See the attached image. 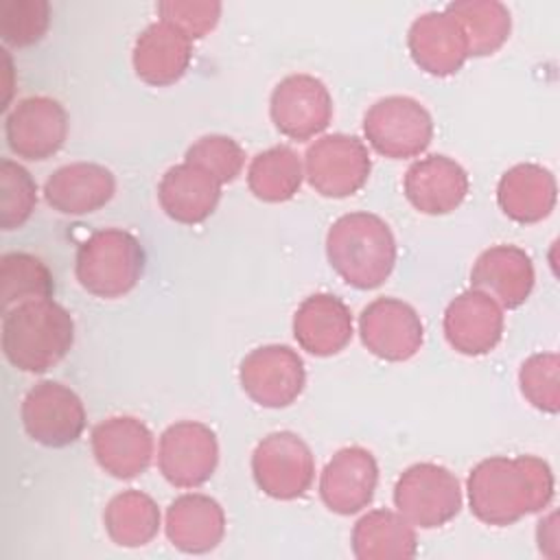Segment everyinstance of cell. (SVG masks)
Masks as SVG:
<instances>
[{"label": "cell", "instance_id": "1", "mask_svg": "<svg viewBox=\"0 0 560 560\" xmlns=\"http://www.w3.org/2000/svg\"><path fill=\"white\" fill-rule=\"evenodd\" d=\"M466 490L470 512L481 523L505 527L549 505L553 472L536 455H494L470 470Z\"/></svg>", "mask_w": 560, "mask_h": 560}, {"label": "cell", "instance_id": "2", "mask_svg": "<svg viewBox=\"0 0 560 560\" xmlns=\"http://www.w3.org/2000/svg\"><path fill=\"white\" fill-rule=\"evenodd\" d=\"M72 315L52 298L26 300L2 317V350L11 365L42 374L57 365L72 348Z\"/></svg>", "mask_w": 560, "mask_h": 560}, {"label": "cell", "instance_id": "3", "mask_svg": "<svg viewBox=\"0 0 560 560\" xmlns=\"http://www.w3.org/2000/svg\"><path fill=\"white\" fill-rule=\"evenodd\" d=\"M326 256L337 276L350 287L376 289L396 265V241L381 217L348 212L328 228Z\"/></svg>", "mask_w": 560, "mask_h": 560}, {"label": "cell", "instance_id": "4", "mask_svg": "<svg viewBox=\"0 0 560 560\" xmlns=\"http://www.w3.org/2000/svg\"><path fill=\"white\" fill-rule=\"evenodd\" d=\"M142 271L144 249L127 230H96L77 249V280L96 298L112 300L129 293L138 284Z\"/></svg>", "mask_w": 560, "mask_h": 560}, {"label": "cell", "instance_id": "5", "mask_svg": "<svg viewBox=\"0 0 560 560\" xmlns=\"http://www.w3.org/2000/svg\"><path fill=\"white\" fill-rule=\"evenodd\" d=\"M394 503L411 525L433 529L459 514L462 488L446 466L420 462L398 477L394 486Z\"/></svg>", "mask_w": 560, "mask_h": 560}, {"label": "cell", "instance_id": "6", "mask_svg": "<svg viewBox=\"0 0 560 560\" xmlns=\"http://www.w3.org/2000/svg\"><path fill=\"white\" fill-rule=\"evenodd\" d=\"M363 133L372 149L385 158H416L433 138V118L411 96H385L365 112Z\"/></svg>", "mask_w": 560, "mask_h": 560}, {"label": "cell", "instance_id": "7", "mask_svg": "<svg viewBox=\"0 0 560 560\" xmlns=\"http://www.w3.org/2000/svg\"><path fill=\"white\" fill-rule=\"evenodd\" d=\"M252 472L256 486L271 499L291 501L311 488L315 479V459L308 444L293 431L265 435L252 453Z\"/></svg>", "mask_w": 560, "mask_h": 560}, {"label": "cell", "instance_id": "8", "mask_svg": "<svg viewBox=\"0 0 560 560\" xmlns=\"http://www.w3.org/2000/svg\"><path fill=\"white\" fill-rule=\"evenodd\" d=\"M370 171L368 147L348 133L322 136L304 155V175L322 197L343 199L354 195L365 186Z\"/></svg>", "mask_w": 560, "mask_h": 560}, {"label": "cell", "instance_id": "9", "mask_svg": "<svg viewBox=\"0 0 560 560\" xmlns=\"http://www.w3.org/2000/svg\"><path fill=\"white\" fill-rule=\"evenodd\" d=\"M238 381L256 405L280 409L298 400L306 385V370L293 348L269 343L252 350L241 361Z\"/></svg>", "mask_w": 560, "mask_h": 560}, {"label": "cell", "instance_id": "10", "mask_svg": "<svg viewBox=\"0 0 560 560\" xmlns=\"http://www.w3.org/2000/svg\"><path fill=\"white\" fill-rule=\"evenodd\" d=\"M219 464L214 431L195 420H179L160 435L158 468L175 488L203 486Z\"/></svg>", "mask_w": 560, "mask_h": 560}, {"label": "cell", "instance_id": "11", "mask_svg": "<svg viewBox=\"0 0 560 560\" xmlns=\"http://www.w3.org/2000/svg\"><path fill=\"white\" fill-rule=\"evenodd\" d=\"M26 433L50 448L77 442L85 429V407L74 389L57 381H42L22 400Z\"/></svg>", "mask_w": 560, "mask_h": 560}, {"label": "cell", "instance_id": "12", "mask_svg": "<svg viewBox=\"0 0 560 560\" xmlns=\"http://www.w3.org/2000/svg\"><path fill=\"white\" fill-rule=\"evenodd\" d=\"M269 114L276 129L291 140L322 133L332 118V98L324 81L313 74H289L271 92Z\"/></svg>", "mask_w": 560, "mask_h": 560}, {"label": "cell", "instance_id": "13", "mask_svg": "<svg viewBox=\"0 0 560 560\" xmlns=\"http://www.w3.org/2000/svg\"><path fill=\"white\" fill-rule=\"evenodd\" d=\"M363 346L378 359L407 361L424 339V326L416 308L398 298H376L359 315Z\"/></svg>", "mask_w": 560, "mask_h": 560}, {"label": "cell", "instance_id": "14", "mask_svg": "<svg viewBox=\"0 0 560 560\" xmlns=\"http://www.w3.org/2000/svg\"><path fill=\"white\" fill-rule=\"evenodd\" d=\"M9 149L24 160H46L55 155L68 136V114L50 96L22 98L4 120Z\"/></svg>", "mask_w": 560, "mask_h": 560}, {"label": "cell", "instance_id": "15", "mask_svg": "<svg viewBox=\"0 0 560 560\" xmlns=\"http://www.w3.org/2000/svg\"><path fill=\"white\" fill-rule=\"evenodd\" d=\"M376 483L378 466L374 455L363 446H346L324 466L319 497L330 512L350 516L368 508L374 499Z\"/></svg>", "mask_w": 560, "mask_h": 560}, {"label": "cell", "instance_id": "16", "mask_svg": "<svg viewBox=\"0 0 560 560\" xmlns=\"http://www.w3.org/2000/svg\"><path fill=\"white\" fill-rule=\"evenodd\" d=\"M92 453L112 477L133 479L153 459V433L133 416H114L92 429Z\"/></svg>", "mask_w": 560, "mask_h": 560}, {"label": "cell", "instance_id": "17", "mask_svg": "<svg viewBox=\"0 0 560 560\" xmlns=\"http://www.w3.org/2000/svg\"><path fill=\"white\" fill-rule=\"evenodd\" d=\"M444 335L459 354H488L503 337V311L488 293L468 289L446 306Z\"/></svg>", "mask_w": 560, "mask_h": 560}, {"label": "cell", "instance_id": "18", "mask_svg": "<svg viewBox=\"0 0 560 560\" xmlns=\"http://www.w3.org/2000/svg\"><path fill=\"white\" fill-rule=\"evenodd\" d=\"M416 66L433 77L455 74L468 59V44L459 22L448 11L418 15L407 33Z\"/></svg>", "mask_w": 560, "mask_h": 560}, {"label": "cell", "instance_id": "19", "mask_svg": "<svg viewBox=\"0 0 560 560\" xmlns=\"http://www.w3.org/2000/svg\"><path fill=\"white\" fill-rule=\"evenodd\" d=\"M405 197L422 214H448L468 195V175L448 155H427L416 160L405 173Z\"/></svg>", "mask_w": 560, "mask_h": 560}, {"label": "cell", "instance_id": "20", "mask_svg": "<svg viewBox=\"0 0 560 560\" xmlns=\"http://www.w3.org/2000/svg\"><path fill=\"white\" fill-rule=\"evenodd\" d=\"M534 262L516 245H494L483 249L470 271L472 289L488 293L499 306H521L534 289Z\"/></svg>", "mask_w": 560, "mask_h": 560}, {"label": "cell", "instance_id": "21", "mask_svg": "<svg viewBox=\"0 0 560 560\" xmlns=\"http://www.w3.org/2000/svg\"><path fill=\"white\" fill-rule=\"evenodd\" d=\"M192 59V39L168 22L149 24L133 44L136 74L155 88L171 85L184 77Z\"/></svg>", "mask_w": 560, "mask_h": 560}, {"label": "cell", "instance_id": "22", "mask_svg": "<svg viewBox=\"0 0 560 560\" xmlns=\"http://www.w3.org/2000/svg\"><path fill=\"white\" fill-rule=\"evenodd\" d=\"M293 337L308 354L332 357L352 339V313L337 295H308L293 315Z\"/></svg>", "mask_w": 560, "mask_h": 560}, {"label": "cell", "instance_id": "23", "mask_svg": "<svg viewBox=\"0 0 560 560\" xmlns=\"http://www.w3.org/2000/svg\"><path fill=\"white\" fill-rule=\"evenodd\" d=\"M116 190L109 168L94 162H72L57 168L44 184L46 203L61 214H88L103 208Z\"/></svg>", "mask_w": 560, "mask_h": 560}, {"label": "cell", "instance_id": "24", "mask_svg": "<svg viewBox=\"0 0 560 560\" xmlns=\"http://www.w3.org/2000/svg\"><path fill=\"white\" fill-rule=\"evenodd\" d=\"M158 199L173 221L195 225L214 212L221 199V184L201 166L184 160L162 175Z\"/></svg>", "mask_w": 560, "mask_h": 560}, {"label": "cell", "instance_id": "25", "mask_svg": "<svg viewBox=\"0 0 560 560\" xmlns=\"http://www.w3.org/2000/svg\"><path fill=\"white\" fill-rule=\"evenodd\" d=\"M166 536L184 553H208L225 536V512L208 494H182L166 510Z\"/></svg>", "mask_w": 560, "mask_h": 560}, {"label": "cell", "instance_id": "26", "mask_svg": "<svg viewBox=\"0 0 560 560\" xmlns=\"http://www.w3.org/2000/svg\"><path fill=\"white\" fill-rule=\"evenodd\" d=\"M558 188L556 177L540 164H516L505 171L497 186L503 214L516 223H538L551 214Z\"/></svg>", "mask_w": 560, "mask_h": 560}, {"label": "cell", "instance_id": "27", "mask_svg": "<svg viewBox=\"0 0 560 560\" xmlns=\"http://www.w3.org/2000/svg\"><path fill=\"white\" fill-rule=\"evenodd\" d=\"M352 553L359 560H407L418 553L413 525L392 510L363 514L352 529Z\"/></svg>", "mask_w": 560, "mask_h": 560}, {"label": "cell", "instance_id": "28", "mask_svg": "<svg viewBox=\"0 0 560 560\" xmlns=\"http://www.w3.org/2000/svg\"><path fill=\"white\" fill-rule=\"evenodd\" d=\"M448 11L462 26L468 44V57H486L499 50L510 37L512 18L503 2L497 0H457Z\"/></svg>", "mask_w": 560, "mask_h": 560}, {"label": "cell", "instance_id": "29", "mask_svg": "<svg viewBox=\"0 0 560 560\" xmlns=\"http://www.w3.org/2000/svg\"><path fill=\"white\" fill-rule=\"evenodd\" d=\"M103 523L107 536L116 545L142 547L158 536L160 508L149 494L140 490H125L107 503Z\"/></svg>", "mask_w": 560, "mask_h": 560}, {"label": "cell", "instance_id": "30", "mask_svg": "<svg viewBox=\"0 0 560 560\" xmlns=\"http://www.w3.org/2000/svg\"><path fill=\"white\" fill-rule=\"evenodd\" d=\"M302 162L291 147H271L258 153L247 168V186L260 201L291 199L302 184Z\"/></svg>", "mask_w": 560, "mask_h": 560}, {"label": "cell", "instance_id": "31", "mask_svg": "<svg viewBox=\"0 0 560 560\" xmlns=\"http://www.w3.org/2000/svg\"><path fill=\"white\" fill-rule=\"evenodd\" d=\"M52 273L37 256L11 252L0 258V298L4 311L26 300L52 298Z\"/></svg>", "mask_w": 560, "mask_h": 560}, {"label": "cell", "instance_id": "32", "mask_svg": "<svg viewBox=\"0 0 560 560\" xmlns=\"http://www.w3.org/2000/svg\"><path fill=\"white\" fill-rule=\"evenodd\" d=\"M37 203V186L31 173L13 160L0 162V225L22 228Z\"/></svg>", "mask_w": 560, "mask_h": 560}, {"label": "cell", "instance_id": "33", "mask_svg": "<svg viewBox=\"0 0 560 560\" xmlns=\"http://www.w3.org/2000/svg\"><path fill=\"white\" fill-rule=\"evenodd\" d=\"M50 24L46 0H4L0 4V35L9 46L24 48L44 37Z\"/></svg>", "mask_w": 560, "mask_h": 560}, {"label": "cell", "instance_id": "34", "mask_svg": "<svg viewBox=\"0 0 560 560\" xmlns=\"http://www.w3.org/2000/svg\"><path fill=\"white\" fill-rule=\"evenodd\" d=\"M558 354L538 352L532 354L518 372L523 396L540 411L558 413L560 409V378H558Z\"/></svg>", "mask_w": 560, "mask_h": 560}, {"label": "cell", "instance_id": "35", "mask_svg": "<svg viewBox=\"0 0 560 560\" xmlns=\"http://www.w3.org/2000/svg\"><path fill=\"white\" fill-rule=\"evenodd\" d=\"M186 162L208 171L221 186L234 182L245 164V151L228 136H203L186 151Z\"/></svg>", "mask_w": 560, "mask_h": 560}, {"label": "cell", "instance_id": "36", "mask_svg": "<svg viewBox=\"0 0 560 560\" xmlns=\"http://www.w3.org/2000/svg\"><path fill=\"white\" fill-rule=\"evenodd\" d=\"M158 15L162 22L173 24L192 42L208 35L221 15V2L217 0H162L158 2Z\"/></svg>", "mask_w": 560, "mask_h": 560}]
</instances>
